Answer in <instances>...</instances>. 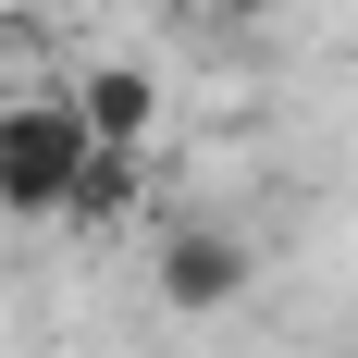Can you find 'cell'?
<instances>
[{
  "label": "cell",
  "instance_id": "cell-1",
  "mask_svg": "<svg viewBox=\"0 0 358 358\" xmlns=\"http://www.w3.org/2000/svg\"><path fill=\"white\" fill-rule=\"evenodd\" d=\"M87 173H99V124L74 111V87L0 99V210L13 222H74Z\"/></svg>",
  "mask_w": 358,
  "mask_h": 358
},
{
  "label": "cell",
  "instance_id": "cell-2",
  "mask_svg": "<svg viewBox=\"0 0 358 358\" xmlns=\"http://www.w3.org/2000/svg\"><path fill=\"white\" fill-rule=\"evenodd\" d=\"M248 285H259L248 222H161V248H148V296H161L173 322H222Z\"/></svg>",
  "mask_w": 358,
  "mask_h": 358
},
{
  "label": "cell",
  "instance_id": "cell-3",
  "mask_svg": "<svg viewBox=\"0 0 358 358\" xmlns=\"http://www.w3.org/2000/svg\"><path fill=\"white\" fill-rule=\"evenodd\" d=\"M74 111L99 124V148H148V124H161V74H148V62H87V74H74Z\"/></svg>",
  "mask_w": 358,
  "mask_h": 358
},
{
  "label": "cell",
  "instance_id": "cell-4",
  "mask_svg": "<svg viewBox=\"0 0 358 358\" xmlns=\"http://www.w3.org/2000/svg\"><path fill=\"white\" fill-rule=\"evenodd\" d=\"M222 25H272V13H285V0H210Z\"/></svg>",
  "mask_w": 358,
  "mask_h": 358
},
{
  "label": "cell",
  "instance_id": "cell-5",
  "mask_svg": "<svg viewBox=\"0 0 358 358\" xmlns=\"http://www.w3.org/2000/svg\"><path fill=\"white\" fill-rule=\"evenodd\" d=\"M161 13H210V0H161Z\"/></svg>",
  "mask_w": 358,
  "mask_h": 358
}]
</instances>
